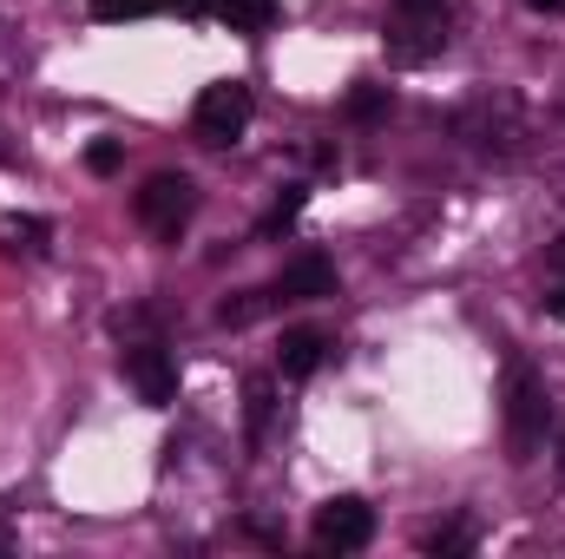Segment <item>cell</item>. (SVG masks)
Wrapping results in <instances>:
<instances>
[{"mask_svg": "<svg viewBox=\"0 0 565 559\" xmlns=\"http://www.w3.org/2000/svg\"><path fill=\"white\" fill-rule=\"evenodd\" d=\"M211 13L231 27V33H264L277 20V0H211Z\"/></svg>", "mask_w": 565, "mask_h": 559, "instance_id": "obj_8", "label": "cell"}, {"mask_svg": "<svg viewBox=\"0 0 565 559\" xmlns=\"http://www.w3.org/2000/svg\"><path fill=\"white\" fill-rule=\"evenodd\" d=\"M132 211H139V224L151 231V238L178 244V231H184L191 211H198V191H191L184 171H158V178H145V191L132 198Z\"/></svg>", "mask_w": 565, "mask_h": 559, "instance_id": "obj_1", "label": "cell"}, {"mask_svg": "<svg viewBox=\"0 0 565 559\" xmlns=\"http://www.w3.org/2000/svg\"><path fill=\"white\" fill-rule=\"evenodd\" d=\"M553 271H559V277H565V244H559V251H553Z\"/></svg>", "mask_w": 565, "mask_h": 559, "instance_id": "obj_21", "label": "cell"}, {"mask_svg": "<svg viewBox=\"0 0 565 559\" xmlns=\"http://www.w3.org/2000/svg\"><path fill=\"white\" fill-rule=\"evenodd\" d=\"M270 289H277V303H316V296H335V264H329L322 251H302Z\"/></svg>", "mask_w": 565, "mask_h": 559, "instance_id": "obj_6", "label": "cell"}, {"mask_svg": "<svg viewBox=\"0 0 565 559\" xmlns=\"http://www.w3.org/2000/svg\"><path fill=\"white\" fill-rule=\"evenodd\" d=\"M559 474H565V441H559Z\"/></svg>", "mask_w": 565, "mask_h": 559, "instance_id": "obj_22", "label": "cell"}, {"mask_svg": "<svg viewBox=\"0 0 565 559\" xmlns=\"http://www.w3.org/2000/svg\"><path fill=\"white\" fill-rule=\"evenodd\" d=\"M164 7H178V13H211V0H164Z\"/></svg>", "mask_w": 565, "mask_h": 559, "instance_id": "obj_19", "label": "cell"}, {"mask_svg": "<svg viewBox=\"0 0 565 559\" xmlns=\"http://www.w3.org/2000/svg\"><path fill=\"white\" fill-rule=\"evenodd\" d=\"M342 113H349V119H362V126H369V119H382V113H388V86H369V80H362V86L349 93V106H342Z\"/></svg>", "mask_w": 565, "mask_h": 559, "instance_id": "obj_11", "label": "cell"}, {"mask_svg": "<svg viewBox=\"0 0 565 559\" xmlns=\"http://www.w3.org/2000/svg\"><path fill=\"white\" fill-rule=\"evenodd\" d=\"M46 238H53V224H46V218H7V224H0V244H7L13 257H40V251H46Z\"/></svg>", "mask_w": 565, "mask_h": 559, "instance_id": "obj_9", "label": "cell"}, {"mask_svg": "<svg viewBox=\"0 0 565 559\" xmlns=\"http://www.w3.org/2000/svg\"><path fill=\"white\" fill-rule=\"evenodd\" d=\"M277 303V289H244V296H231L224 309H217V323H231V329H244V323H257L264 309Z\"/></svg>", "mask_w": 565, "mask_h": 559, "instance_id": "obj_10", "label": "cell"}, {"mask_svg": "<svg viewBox=\"0 0 565 559\" xmlns=\"http://www.w3.org/2000/svg\"><path fill=\"white\" fill-rule=\"evenodd\" d=\"M395 20H447V0H395Z\"/></svg>", "mask_w": 565, "mask_h": 559, "instance_id": "obj_16", "label": "cell"}, {"mask_svg": "<svg viewBox=\"0 0 565 559\" xmlns=\"http://www.w3.org/2000/svg\"><path fill=\"white\" fill-rule=\"evenodd\" d=\"M546 316H559V323H565V277L553 283V296H546Z\"/></svg>", "mask_w": 565, "mask_h": 559, "instance_id": "obj_18", "label": "cell"}, {"mask_svg": "<svg viewBox=\"0 0 565 559\" xmlns=\"http://www.w3.org/2000/svg\"><path fill=\"white\" fill-rule=\"evenodd\" d=\"M126 376H132L139 402H151V409H171V402H178V362H171L158 342H139V349H126Z\"/></svg>", "mask_w": 565, "mask_h": 559, "instance_id": "obj_5", "label": "cell"}, {"mask_svg": "<svg viewBox=\"0 0 565 559\" xmlns=\"http://www.w3.org/2000/svg\"><path fill=\"white\" fill-rule=\"evenodd\" d=\"M533 13H565V0H526Z\"/></svg>", "mask_w": 565, "mask_h": 559, "instance_id": "obj_20", "label": "cell"}, {"mask_svg": "<svg viewBox=\"0 0 565 559\" xmlns=\"http://www.w3.org/2000/svg\"><path fill=\"white\" fill-rule=\"evenodd\" d=\"M264 421H270V382L257 376L250 382V434H264Z\"/></svg>", "mask_w": 565, "mask_h": 559, "instance_id": "obj_17", "label": "cell"}, {"mask_svg": "<svg viewBox=\"0 0 565 559\" xmlns=\"http://www.w3.org/2000/svg\"><path fill=\"white\" fill-rule=\"evenodd\" d=\"M164 0H93V13L99 20H145V13H158Z\"/></svg>", "mask_w": 565, "mask_h": 559, "instance_id": "obj_15", "label": "cell"}, {"mask_svg": "<svg viewBox=\"0 0 565 559\" xmlns=\"http://www.w3.org/2000/svg\"><path fill=\"white\" fill-rule=\"evenodd\" d=\"M296 218H302V184H289V191H282L277 204H270V218H264L257 231H264V238H277V231H289Z\"/></svg>", "mask_w": 565, "mask_h": 559, "instance_id": "obj_12", "label": "cell"}, {"mask_svg": "<svg viewBox=\"0 0 565 559\" xmlns=\"http://www.w3.org/2000/svg\"><path fill=\"white\" fill-rule=\"evenodd\" d=\"M369 540H375V507H369V500L335 494V500L316 507V547H329V553H362Z\"/></svg>", "mask_w": 565, "mask_h": 559, "instance_id": "obj_3", "label": "cell"}, {"mask_svg": "<svg viewBox=\"0 0 565 559\" xmlns=\"http://www.w3.org/2000/svg\"><path fill=\"white\" fill-rule=\"evenodd\" d=\"M191 126H198V139L204 145H237L244 133H250V93H244L237 80L204 86L198 106H191Z\"/></svg>", "mask_w": 565, "mask_h": 559, "instance_id": "obj_2", "label": "cell"}, {"mask_svg": "<svg viewBox=\"0 0 565 559\" xmlns=\"http://www.w3.org/2000/svg\"><path fill=\"white\" fill-rule=\"evenodd\" d=\"M119 165H126L119 139H93V145H86V171H93V178H113Z\"/></svg>", "mask_w": 565, "mask_h": 559, "instance_id": "obj_14", "label": "cell"}, {"mask_svg": "<svg viewBox=\"0 0 565 559\" xmlns=\"http://www.w3.org/2000/svg\"><path fill=\"white\" fill-rule=\"evenodd\" d=\"M329 329H316V323H302V329H289L282 336V349H277V369L289 376V382H302V376H316L322 362H329Z\"/></svg>", "mask_w": 565, "mask_h": 559, "instance_id": "obj_7", "label": "cell"}, {"mask_svg": "<svg viewBox=\"0 0 565 559\" xmlns=\"http://www.w3.org/2000/svg\"><path fill=\"white\" fill-rule=\"evenodd\" d=\"M507 434H513V461H533L546 441V389L520 369L513 376V402H507Z\"/></svg>", "mask_w": 565, "mask_h": 559, "instance_id": "obj_4", "label": "cell"}, {"mask_svg": "<svg viewBox=\"0 0 565 559\" xmlns=\"http://www.w3.org/2000/svg\"><path fill=\"white\" fill-rule=\"evenodd\" d=\"M467 547H473V527L467 520H447V527L427 534V553H467Z\"/></svg>", "mask_w": 565, "mask_h": 559, "instance_id": "obj_13", "label": "cell"}]
</instances>
